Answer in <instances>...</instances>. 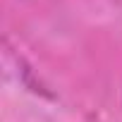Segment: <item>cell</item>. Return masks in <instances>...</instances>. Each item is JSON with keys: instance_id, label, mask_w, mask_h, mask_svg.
Segmentation results:
<instances>
[]
</instances>
